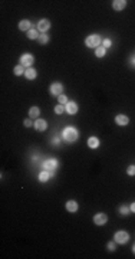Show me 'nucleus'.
I'll return each instance as SVG.
<instances>
[{
  "mask_svg": "<svg viewBox=\"0 0 135 259\" xmlns=\"http://www.w3.org/2000/svg\"><path fill=\"white\" fill-rule=\"evenodd\" d=\"M30 22L29 20H20V23H19V29L20 30H30Z\"/></svg>",
  "mask_w": 135,
  "mask_h": 259,
  "instance_id": "obj_13",
  "label": "nucleus"
},
{
  "mask_svg": "<svg viewBox=\"0 0 135 259\" xmlns=\"http://www.w3.org/2000/svg\"><path fill=\"white\" fill-rule=\"evenodd\" d=\"M132 64H135V58H132Z\"/></svg>",
  "mask_w": 135,
  "mask_h": 259,
  "instance_id": "obj_31",
  "label": "nucleus"
},
{
  "mask_svg": "<svg viewBox=\"0 0 135 259\" xmlns=\"http://www.w3.org/2000/svg\"><path fill=\"white\" fill-rule=\"evenodd\" d=\"M115 121H117V124L118 125H127L128 122H129V118L127 117V115H117V118H115Z\"/></svg>",
  "mask_w": 135,
  "mask_h": 259,
  "instance_id": "obj_11",
  "label": "nucleus"
},
{
  "mask_svg": "<svg viewBox=\"0 0 135 259\" xmlns=\"http://www.w3.org/2000/svg\"><path fill=\"white\" fill-rule=\"evenodd\" d=\"M51 176H52V173H49V171H46V170H45V171H42L40 174H39V180H40V181H46V180H49V177H51Z\"/></svg>",
  "mask_w": 135,
  "mask_h": 259,
  "instance_id": "obj_18",
  "label": "nucleus"
},
{
  "mask_svg": "<svg viewBox=\"0 0 135 259\" xmlns=\"http://www.w3.org/2000/svg\"><path fill=\"white\" fill-rule=\"evenodd\" d=\"M33 62H34V58H33V55H30V53H25L20 58V64L25 65V66H30Z\"/></svg>",
  "mask_w": 135,
  "mask_h": 259,
  "instance_id": "obj_5",
  "label": "nucleus"
},
{
  "mask_svg": "<svg viewBox=\"0 0 135 259\" xmlns=\"http://www.w3.org/2000/svg\"><path fill=\"white\" fill-rule=\"evenodd\" d=\"M102 43H103V48H105V49H106V48H109V46L112 45V42H111L109 39H105V40H103Z\"/></svg>",
  "mask_w": 135,
  "mask_h": 259,
  "instance_id": "obj_27",
  "label": "nucleus"
},
{
  "mask_svg": "<svg viewBox=\"0 0 135 259\" xmlns=\"http://www.w3.org/2000/svg\"><path fill=\"white\" fill-rule=\"evenodd\" d=\"M39 114H40V111H39L37 107H32V108L29 109V117H30V118H37Z\"/></svg>",
  "mask_w": 135,
  "mask_h": 259,
  "instance_id": "obj_17",
  "label": "nucleus"
},
{
  "mask_svg": "<svg viewBox=\"0 0 135 259\" xmlns=\"http://www.w3.org/2000/svg\"><path fill=\"white\" fill-rule=\"evenodd\" d=\"M63 138H65V141L68 143H73V141H76L78 137H79V133H78V130H75L73 127H68L63 130Z\"/></svg>",
  "mask_w": 135,
  "mask_h": 259,
  "instance_id": "obj_1",
  "label": "nucleus"
},
{
  "mask_svg": "<svg viewBox=\"0 0 135 259\" xmlns=\"http://www.w3.org/2000/svg\"><path fill=\"white\" fill-rule=\"evenodd\" d=\"M56 167H58V161H56V160H46V161L43 163V169H45L46 171L52 173V174L56 170Z\"/></svg>",
  "mask_w": 135,
  "mask_h": 259,
  "instance_id": "obj_4",
  "label": "nucleus"
},
{
  "mask_svg": "<svg viewBox=\"0 0 135 259\" xmlns=\"http://www.w3.org/2000/svg\"><path fill=\"white\" fill-rule=\"evenodd\" d=\"M62 91H63V86L60 85L59 82H55V84H52L51 86V92H52V95H62Z\"/></svg>",
  "mask_w": 135,
  "mask_h": 259,
  "instance_id": "obj_7",
  "label": "nucleus"
},
{
  "mask_svg": "<svg viewBox=\"0 0 135 259\" xmlns=\"http://www.w3.org/2000/svg\"><path fill=\"white\" fill-rule=\"evenodd\" d=\"M39 42H40V43H42V45H43V43H48V42H49V36H48V35H40V36H39Z\"/></svg>",
  "mask_w": 135,
  "mask_h": 259,
  "instance_id": "obj_20",
  "label": "nucleus"
},
{
  "mask_svg": "<svg viewBox=\"0 0 135 259\" xmlns=\"http://www.w3.org/2000/svg\"><path fill=\"white\" fill-rule=\"evenodd\" d=\"M129 209H131V212H134V213H135V203H132V205H131V207H129Z\"/></svg>",
  "mask_w": 135,
  "mask_h": 259,
  "instance_id": "obj_30",
  "label": "nucleus"
},
{
  "mask_svg": "<svg viewBox=\"0 0 135 259\" xmlns=\"http://www.w3.org/2000/svg\"><path fill=\"white\" fill-rule=\"evenodd\" d=\"M63 111H65V108H63V107H60V105L55 108V112H56L58 115H60V114H63Z\"/></svg>",
  "mask_w": 135,
  "mask_h": 259,
  "instance_id": "obj_26",
  "label": "nucleus"
},
{
  "mask_svg": "<svg viewBox=\"0 0 135 259\" xmlns=\"http://www.w3.org/2000/svg\"><path fill=\"white\" fill-rule=\"evenodd\" d=\"M128 241H129V235L125 230H119V232L115 233V242H118V243H127Z\"/></svg>",
  "mask_w": 135,
  "mask_h": 259,
  "instance_id": "obj_3",
  "label": "nucleus"
},
{
  "mask_svg": "<svg viewBox=\"0 0 135 259\" xmlns=\"http://www.w3.org/2000/svg\"><path fill=\"white\" fill-rule=\"evenodd\" d=\"M106 220H108V217H106L105 213H98V215H95V217H94V222H95V224H98V226L105 224Z\"/></svg>",
  "mask_w": 135,
  "mask_h": 259,
  "instance_id": "obj_6",
  "label": "nucleus"
},
{
  "mask_svg": "<svg viewBox=\"0 0 135 259\" xmlns=\"http://www.w3.org/2000/svg\"><path fill=\"white\" fill-rule=\"evenodd\" d=\"M112 6H114L115 10H122V9L127 6V1H125V0H115Z\"/></svg>",
  "mask_w": 135,
  "mask_h": 259,
  "instance_id": "obj_12",
  "label": "nucleus"
},
{
  "mask_svg": "<svg viewBox=\"0 0 135 259\" xmlns=\"http://www.w3.org/2000/svg\"><path fill=\"white\" fill-rule=\"evenodd\" d=\"M27 37H29V39H36V37H39V36H37V30L30 29V30L27 32Z\"/></svg>",
  "mask_w": 135,
  "mask_h": 259,
  "instance_id": "obj_19",
  "label": "nucleus"
},
{
  "mask_svg": "<svg viewBox=\"0 0 135 259\" xmlns=\"http://www.w3.org/2000/svg\"><path fill=\"white\" fill-rule=\"evenodd\" d=\"M66 210H69V212H76L78 210V203L76 202H73V200H69L66 203Z\"/></svg>",
  "mask_w": 135,
  "mask_h": 259,
  "instance_id": "obj_14",
  "label": "nucleus"
},
{
  "mask_svg": "<svg viewBox=\"0 0 135 259\" xmlns=\"http://www.w3.org/2000/svg\"><path fill=\"white\" fill-rule=\"evenodd\" d=\"M46 127H48V124H46L45 120H36V122H34V128L37 131H45Z\"/></svg>",
  "mask_w": 135,
  "mask_h": 259,
  "instance_id": "obj_9",
  "label": "nucleus"
},
{
  "mask_svg": "<svg viewBox=\"0 0 135 259\" xmlns=\"http://www.w3.org/2000/svg\"><path fill=\"white\" fill-rule=\"evenodd\" d=\"M58 101H59V104H68L66 95H59V97H58Z\"/></svg>",
  "mask_w": 135,
  "mask_h": 259,
  "instance_id": "obj_24",
  "label": "nucleus"
},
{
  "mask_svg": "<svg viewBox=\"0 0 135 259\" xmlns=\"http://www.w3.org/2000/svg\"><path fill=\"white\" fill-rule=\"evenodd\" d=\"M66 112H69L70 115L76 114V112H78V105H76V102H68L66 104Z\"/></svg>",
  "mask_w": 135,
  "mask_h": 259,
  "instance_id": "obj_10",
  "label": "nucleus"
},
{
  "mask_svg": "<svg viewBox=\"0 0 135 259\" xmlns=\"http://www.w3.org/2000/svg\"><path fill=\"white\" fill-rule=\"evenodd\" d=\"M127 173H128L129 176H135V166H129V167L127 169Z\"/></svg>",
  "mask_w": 135,
  "mask_h": 259,
  "instance_id": "obj_25",
  "label": "nucleus"
},
{
  "mask_svg": "<svg viewBox=\"0 0 135 259\" xmlns=\"http://www.w3.org/2000/svg\"><path fill=\"white\" fill-rule=\"evenodd\" d=\"M85 43H86L88 48H98V45L101 43V36H98V35H91V36L86 37Z\"/></svg>",
  "mask_w": 135,
  "mask_h": 259,
  "instance_id": "obj_2",
  "label": "nucleus"
},
{
  "mask_svg": "<svg viewBox=\"0 0 135 259\" xmlns=\"http://www.w3.org/2000/svg\"><path fill=\"white\" fill-rule=\"evenodd\" d=\"M88 145H89L91 148H96V147L99 145V140L96 137H91L88 140Z\"/></svg>",
  "mask_w": 135,
  "mask_h": 259,
  "instance_id": "obj_15",
  "label": "nucleus"
},
{
  "mask_svg": "<svg viewBox=\"0 0 135 259\" xmlns=\"http://www.w3.org/2000/svg\"><path fill=\"white\" fill-rule=\"evenodd\" d=\"M132 251H134V253H135V245H134V248H132Z\"/></svg>",
  "mask_w": 135,
  "mask_h": 259,
  "instance_id": "obj_32",
  "label": "nucleus"
},
{
  "mask_svg": "<svg viewBox=\"0 0 135 259\" xmlns=\"http://www.w3.org/2000/svg\"><path fill=\"white\" fill-rule=\"evenodd\" d=\"M108 249H109V251H114V249H115V243H114V242H109V243H108Z\"/></svg>",
  "mask_w": 135,
  "mask_h": 259,
  "instance_id": "obj_28",
  "label": "nucleus"
},
{
  "mask_svg": "<svg viewBox=\"0 0 135 259\" xmlns=\"http://www.w3.org/2000/svg\"><path fill=\"white\" fill-rule=\"evenodd\" d=\"M119 212H121L122 215H128V213L131 212V209H128L127 206H121L119 207Z\"/></svg>",
  "mask_w": 135,
  "mask_h": 259,
  "instance_id": "obj_23",
  "label": "nucleus"
},
{
  "mask_svg": "<svg viewBox=\"0 0 135 259\" xmlns=\"http://www.w3.org/2000/svg\"><path fill=\"white\" fill-rule=\"evenodd\" d=\"M95 53H96V56H98V58H102V56L105 55V48H103V46H102V48H99V46H98Z\"/></svg>",
  "mask_w": 135,
  "mask_h": 259,
  "instance_id": "obj_21",
  "label": "nucleus"
},
{
  "mask_svg": "<svg viewBox=\"0 0 135 259\" xmlns=\"http://www.w3.org/2000/svg\"><path fill=\"white\" fill-rule=\"evenodd\" d=\"M22 73H25V71H23V66H22V65H19V66L15 68V75L19 76V75H22Z\"/></svg>",
  "mask_w": 135,
  "mask_h": 259,
  "instance_id": "obj_22",
  "label": "nucleus"
},
{
  "mask_svg": "<svg viewBox=\"0 0 135 259\" xmlns=\"http://www.w3.org/2000/svg\"><path fill=\"white\" fill-rule=\"evenodd\" d=\"M32 125V120H25V127H30Z\"/></svg>",
  "mask_w": 135,
  "mask_h": 259,
  "instance_id": "obj_29",
  "label": "nucleus"
},
{
  "mask_svg": "<svg viewBox=\"0 0 135 259\" xmlns=\"http://www.w3.org/2000/svg\"><path fill=\"white\" fill-rule=\"evenodd\" d=\"M25 75H26L27 79H34L36 78V71L33 68H27L25 71Z\"/></svg>",
  "mask_w": 135,
  "mask_h": 259,
  "instance_id": "obj_16",
  "label": "nucleus"
},
{
  "mask_svg": "<svg viewBox=\"0 0 135 259\" xmlns=\"http://www.w3.org/2000/svg\"><path fill=\"white\" fill-rule=\"evenodd\" d=\"M49 28H51V22H49L48 19H43V20H40V22L37 23V29H39L40 32H46Z\"/></svg>",
  "mask_w": 135,
  "mask_h": 259,
  "instance_id": "obj_8",
  "label": "nucleus"
}]
</instances>
